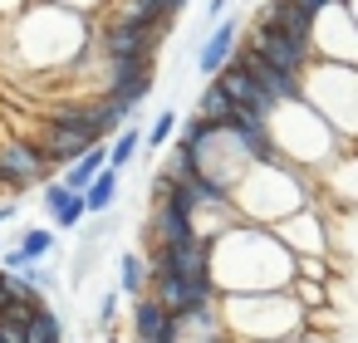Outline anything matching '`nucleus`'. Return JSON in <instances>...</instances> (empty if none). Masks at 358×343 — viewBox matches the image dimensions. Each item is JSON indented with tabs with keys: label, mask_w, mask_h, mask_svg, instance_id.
Here are the masks:
<instances>
[{
	"label": "nucleus",
	"mask_w": 358,
	"mask_h": 343,
	"mask_svg": "<svg viewBox=\"0 0 358 343\" xmlns=\"http://www.w3.org/2000/svg\"><path fill=\"white\" fill-rule=\"evenodd\" d=\"M211 279L221 294H260L294 284V250L275 235V226L236 221L211 240Z\"/></svg>",
	"instance_id": "obj_1"
},
{
	"label": "nucleus",
	"mask_w": 358,
	"mask_h": 343,
	"mask_svg": "<svg viewBox=\"0 0 358 343\" xmlns=\"http://www.w3.org/2000/svg\"><path fill=\"white\" fill-rule=\"evenodd\" d=\"M0 35H6L10 54L25 69H79V59L94 50L99 25H94V15L35 0V6H25L15 20L0 25Z\"/></svg>",
	"instance_id": "obj_2"
},
{
	"label": "nucleus",
	"mask_w": 358,
	"mask_h": 343,
	"mask_svg": "<svg viewBox=\"0 0 358 343\" xmlns=\"http://www.w3.org/2000/svg\"><path fill=\"white\" fill-rule=\"evenodd\" d=\"M319 177L289 162H255L241 182H236V211L241 221H260V226H280L285 216H294L299 206L314 201Z\"/></svg>",
	"instance_id": "obj_3"
},
{
	"label": "nucleus",
	"mask_w": 358,
	"mask_h": 343,
	"mask_svg": "<svg viewBox=\"0 0 358 343\" xmlns=\"http://www.w3.org/2000/svg\"><path fill=\"white\" fill-rule=\"evenodd\" d=\"M221 319L231 343H280L309 328V314L289 289H260V294H221Z\"/></svg>",
	"instance_id": "obj_4"
},
{
	"label": "nucleus",
	"mask_w": 358,
	"mask_h": 343,
	"mask_svg": "<svg viewBox=\"0 0 358 343\" xmlns=\"http://www.w3.org/2000/svg\"><path fill=\"white\" fill-rule=\"evenodd\" d=\"M270 143H275V157H280V162L304 167V172H314V177L348 147V138H338V133L324 123V113L309 108V98L280 103V108L270 113Z\"/></svg>",
	"instance_id": "obj_5"
},
{
	"label": "nucleus",
	"mask_w": 358,
	"mask_h": 343,
	"mask_svg": "<svg viewBox=\"0 0 358 343\" xmlns=\"http://www.w3.org/2000/svg\"><path fill=\"white\" fill-rule=\"evenodd\" d=\"M304 98H309V108L324 113V123L338 138H348V143L358 138V69L353 64L314 59L304 74Z\"/></svg>",
	"instance_id": "obj_6"
},
{
	"label": "nucleus",
	"mask_w": 358,
	"mask_h": 343,
	"mask_svg": "<svg viewBox=\"0 0 358 343\" xmlns=\"http://www.w3.org/2000/svg\"><path fill=\"white\" fill-rule=\"evenodd\" d=\"M241 50L260 54L265 64H275V69H285V74H309V64L319 59L309 40H299V35H285L280 25H270V20H260V15L245 25V35H241Z\"/></svg>",
	"instance_id": "obj_7"
},
{
	"label": "nucleus",
	"mask_w": 358,
	"mask_h": 343,
	"mask_svg": "<svg viewBox=\"0 0 358 343\" xmlns=\"http://www.w3.org/2000/svg\"><path fill=\"white\" fill-rule=\"evenodd\" d=\"M55 167L35 138H0V191L6 196H25L30 187H45Z\"/></svg>",
	"instance_id": "obj_8"
},
{
	"label": "nucleus",
	"mask_w": 358,
	"mask_h": 343,
	"mask_svg": "<svg viewBox=\"0 0 358 343\" xmlns=\"http://www.w3.org/2000/svg\"><path fill=\"white\" fill-rule=\"evenodd\" d=\"M314 54L329 64H353L358 69V20L348 6H329L314 20Z\"/></svg>",
	"instance_id": "obj_9"
},
{
	"label": "nucleus",
	"mask_w": 358,
	"mask_h": 343,
	"mask_svg": "<svg viewBox=\"0 0 358 343\" xmlns=\"http://www.w3.org/2000/svg\"><path fill=\"white\" fill-rule=\"evenodd\" d=\"M275 235L294 250V260H299V255H329L334 231H329V221H324V201H309V206H299L294 216H285V221L275 226Z\"/></svg>",
	"instance_id": "obj_10"
},
{
	"label": "nucleus",
	"mask_w": 358,
	"mask_h": 343,
	"mask_svg": "<svg viewBox=\"0 0 358 343\" xmlns=\"http://www.w3.org/2000/svg\"><path fill=\"white\" fill-rule=\"evenodd\" d=\"M241 35H245V25H241V15H236V10H231L221 25H211V30L201 35V45H196V59H192V64H196V74H201V79H216V74L236 59Z\"/></svg>",
	"instance_id": "obj_11"
},
{
	"label": "nucleus",
	"mask_w": 358,
	"mask_h": 343,
	"mask_svg": "<svg viewBox=\"0 0 358 343\" xmlns=\"http://www.w3.org/2000/svg\"><path fill=\"white\" fill-rule=\"evenodd\" d=\"M177 314L167 304H157L152 294L133 299V319H128V343H177Z\"/></svg>",
	"instance_id": "obj_12"
},
{
	"label": "nucleus",
	"mask_w": 358,
	"mask_h": 343,
	"mask_svg": "<svg viewBox=\"0 0 358 343\" xmlns=\"http://www.w3.org/2000/svg\"><path fill=\"white\" fill-rule=\"evenodd\" d=\"M314 196L319 201H338V206H358V152H353V143L319 172V187H314Z\"/></svg>",
	"instance_id": "obj_13"
},
{
	"label": "nucleus",
	"mask_w": 358,
	"mask_h": 343,
	"mask_svg": "<svg viewBox=\"0 0 358 343\" xmlns=\"http://www.w3.org/2000/svg\"><path fill=\"white\" fill-rule=\"evenodd\" d=\"M40 196H45L40 206H45V216L55 221V231H74V226H84V221H89V206H84V191H74V187H64V177H50Z\"/></svg>",
	"instance_id": "obj_14"
},
{
	"label": "nucleus",
	"mask_w": 358,
	"mask_h": 343,
	"mask_svg": "<svg viewBox=\"0 0 358 343\" xmlns=\"http://www.w3.org/2000/svg\"><path fill=\"white\" fill-rule=\"evenodd\" d=\"M255 15H260V20H270V25H280L285 35H299V40H309V45H314V15H304L294 0H265Z\"/></svg>",
	"instance_id": "obj_15"
},
{
	"label": "nucleus",
	"mask_w": 358,
	"mask_h": 343,
	"mask_svg": "<svg viewBox=\"0 0 358 343\" xmlns=\"http://www.w3.org/2000/svg\"><path fill=\"white\" fill-rule=\"evenodd\" d=\"M103 167H108V143H94V147H89L84 157H74V162H69V167H64L59 177H64V187L84 191V187H89V182H94V177L103 172Z\"/></svg>",
	"instance_id": "obj_16"
},
{
	"label": "nucleus",
	"mask_w": 358,
	"mask_h": 343,
	"mask_svg": "<svg viewBox=\"0 0 358 343\" xmlns=\"http://www.w3.org/2000/svg\"><path fill=\"white\" fill-rule=\"evenodd\" d=\"M118 177H123V172L103 167V172L84 187V206H89V216H113V206H118Z\"/></svg>",
	"instance_id": "obj_17"
},
{
	"label": "nucleus",
	"mask_w": 358,
	"mask_h": 343,
	"mask_svg": "<svg viewBox=\"0 0 358 343\" xmlns=\"http://www.w3.org/2000/svg\"><path fill=\"white\" fill-rule=\"evenodd\" d=\"M192 113H201L206 123H226L231 113H236V98L221 89V79H206L201 89H196V108Z\"/></svg>",
	"instance_id": "obj_18"
},
{
	"label": "nucleus",
	"mask_w": 358,
	"mask_h": 343,
	"mask_svg": "<svg viewBox=\"0 0 358 343\" xmlns=\"http://www.w3.org/2000/svg\"><path fill=\"white\" fill-rule=\"evenodd\" d=\"M128 299H138V294H148V255L143 250H123L118 255V279H113Z\"/></svg>",
	"instance_id": "obj_19"
},
{
	"label": "nucleus",
	"mask_w": 358,
	"mask_h": 343,
	"mask_svg": "<svg viewBox=\"0 0 358 343\" xmlns=\"http://www.w3.org/2000/svg\"><path fill=\"white\" fill-rule=\"evenodd\" d=\"M143 138H148V128H143V123H128L123 133H113V138H108V167H113V172H123V167L143 152Z\"/></svg>",
	"instance_id": "obj_20"
},
{
	"label": "nucleus",
	"mask_w": 358,
	"mask_h": 343,
	"mask_svg": "<svg viewBox=\"0 0 358 343\" xmlns=\"http://www.w3.org/2000/svg\"><path fill=\"white\" fill-rule=\"evenodd\" d=\"M10 245H20V255H25V260H50V255L59 250V240H55V231H50V226H25Z\"/></svg>",
	"instance_id": "obj_21"
},
{
	"label": "nucleus",
	"mask_w": 358,
	"mask_h": 343,
	"mask_svg": "<svg viewBox=\"0 0 358 343\" xmlns=\"http://www.w3.org/2000/svg\"><path fill=\"white\" fill-rule=\"evenodd\" d=\"M25 343H64V319H59V309L40 304V309H35V319H30Z\"/></svg>",
	"instance_id": "obj_22"
},
{
	"label": "nucleus",
	"mask_w": 358,
	"mask_h": 343,
	"mask_svg": "<svg viewBox=\"0 0 358 343\" xmlns=\"http://www.w3.org/2000/svg\"><path fill=\"white\" fill-rule=\"evenodd\" d=\"M329 279H304V275H294V284H289V294L299 299V309L304 314H319V309H329Z\"/></svg>",
	"instance_id": "obj_23"
},
{
	"label": "nucleus",
	"mask_w": 358,
	"mask_h": 343,
	"mask_svg": "<svg viewBox=\"0 0 358 343\" xmlns=\"http://www.w3.org/2000/svg\"><path fill=\"white\" fill-rule=\"evenodd\" d=\"M177 123H182V118H177V108H162V113L148 123L143 147H148V152H162V143H172V138H177Z\"/></svg>",
	"instance_id": "obj_24"
},
{
	"label": "nucleus",
	"mask_w": 358,
	"mask_h": 343,
	"mask_svg": "<svg viewBox=\"0 0 358 343\" xmlns=\"http://www.w3.org/2000/svg\"><path fill=\"white\" fill-rule=\"evenodd\" d=\"M118 299H123V289L113 284V289L103 294V304H99V333H113V328H118Z\"/></svg>",
	"instance_id": "obj_25"
},
{
	"label": "nucleus",
	"mask_w": 358,
	"mask_h": 343,
	"mask_svg": "<svg viewBox=\"0 0 358 343\" xmlns=\"http://www.w3.org/2000/svg\"><path fill=\"white\" fill-rule=\"evenodd\" d=\"M226 15H231V0H206V6H201V25H206V30L221 25ZM206 30H201V35H206Z\"/></svg>",
	"instance_id": "obj_26"
},
{
	"label": "nucleus",
	"mask_w": 358,
	"mask_h": 343,
	"mask_svg": "<svg viewBox=\"0 0 358 343\" xmlns=\"http://www.w3.org/2000/svg\"><path fill=\"white\" fill-rule=\"evenodd\" d=\"M50 6H64V10H79V15H99L108 0H50Z\"/></svg>",
	"instance_id": "obj_27"
},
{
	"label": "nucleus",
	"mask_w": 358,
	"mask_h": 343,
	"mask_svg": "<svg viewBox=\"0 0 358 343\" xmlns=\"http://www.w3.org/2000/svg\"><path fill=\"white\" fill-rule=\"evenodd\" d=\"M25 6H35V0H0V25H6V20H15Z\"/></svg>",
	"instance_id": "obj_28"
},
{
	"label": "nucleus",
	"mask_w": 358,
	"mask_h": 343,
	"mask_svg": "<svg viewBox=\"0 0 358 343\" xmlns=\"http://www.w3.org/2000/svg\"><path fill=\"white\" fill-rule=\"evenodd\" d=\"M280 343H329V338H324V328H314V323H309L304 333H294V338H280Z\"/></svg>",
	"instance_id": "obj_29"
},
{
	"label": "nucleus",
	"mask_w": 358,
	"mask_h": 343,
	"mask_svg": "<svg viewBox=\"0 0 358 343\" xmlns=\"http://www.w3.org/2000/svg\"><path fill=\"white\" fill-rule=\"evenodd\" d=\"M15 216H20V201H6V196H0V226L15 221Z\"/></svg>",
	"instance_id": "obj_30"
},
{
	"label": "nucleus",
	"mask_w": 358,
	"mask_h": 343,
	"mask_svg": "<svg viewBox=\"0 0 358 343\" xmlns=\"http://www.w3.org/2000/svg\"><path fill=\"white\" fill-rule=\"evenodd\" d=\"M187 6H192V0H167V10H172V15H182Z\"/></svg>",
	"instance_id": "obj_31"
},
{
	"label": "nucleus",
	"mask_w": 358,
	"mask_h": 343,
	"mask_svg": "<svg viewBox=\"0 0 358 343\" xmlns=\"http://www.w3.org/2000/svg\"><path fill=\"white\" fill-rule=\"evenodd\" d=\"M348 10H353V20H358V0H348Z\"/></svg>",
	"instance_id": "obj_32"
},
{
	"label": "nucleus",
	"mask_w": 358,
	"mask_h": 343,
	"mask_svg": "<svg viewBox=\"0 0 358 343\" xmlns=\"http://www.w3.org/2000/svg\"><path fill=\"white\" fill-rule=\"evenodd\" d=\"M0 250H6V240H0Z\"/></svg>",
	"instance_id": "obj_33"
},
{
	"label": "nucleus",
	"mask_w": 358,
	"mask_h": 343,
	"mask_svg": "<svg viewBox=\"0 0 358 343\" xmlns=\"http://www.w3.org/2000/svg\"><path fill=\"white\" fill-rule=\"evenodd\" d=\"M0 196H6V191H0Z\"/></svg>",
	"instance_id": "obj_34"
}]
</instances>
